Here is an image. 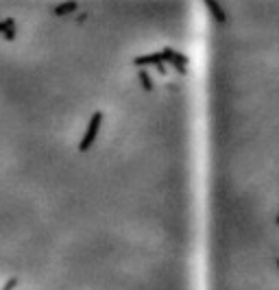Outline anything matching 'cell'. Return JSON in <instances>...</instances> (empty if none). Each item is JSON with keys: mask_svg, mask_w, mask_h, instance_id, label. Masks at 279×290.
Masks as SVG:
<instances>
[{"mask_svg": "<svg viewBox=\"0 0 279 290\" xmlns=\"http://www.w3.org/2000/svg\"><path fill=\"white\" fill-rule=\"evenodd\" d=\"M164 59L159 52H149V55H142V57H133L131 59V63L133 65H159Z\"/></svg>", "mask_w": 279, "mask_h": 290, "instance_id": "obj_2", "label": "cell"}, {"mask_svg": "<svg viewBox=\"0 0 279 290\" xmlns=\"http://www.w3.org/2000/svg\"><path fill=\"white\" fill-rule=\"evenodd\" d=\"M75 9H79V0H70V3L59 5L57 9H55V13H57V16H61V18H65L70 11H75Z\"/></svg>", "mask_w": 279, "mask_h": 290, "instance_id": "obj_3", "label": "cell"}, {"mask_svg": "<svg viewBox=\"0 0 279 290\" xmlns=\"http://www.w3.org/2000/svg\"><path fill=\"white\" fill-rule=\"evenodd\" d=\"M275 262H277V268H279V258H277V260H275Z\"/></svg>", "mask_w": 279, "mask_h": 290, "instance_id": "obj_7", "label": "cell"}, {"mask_svg": "<svg viewBox=\"0 0 279 290\" xmlns=\"http://www.w3.org/2000/svg\"><path fill=\"white\" fill-rule=\"evenodd\" d=\"M101 124H103V111H94L88 122V129H85V135L81 137V142H79V151H81V153H88L90 147L94 144L98 131H101Z\"/></svg>", "mask_w": 279, "mask_h": 290, "instance_id": "obj_1", "label": "cell"}, {"mask_svg": "<svg viewBox=\"0 0 279 290\" xmlns=\"http://www.w3.org/2000/svg\"><path fill=\"white\" fill-rule=\"evenodd\" d=\"M157 72H159V75H166L168 70H166V65H164V63H159V65H157Z\"/></svg>", "mask_w": 279, "mask_h": 290, "instance_id": "obj_5", "label": "cell"}, {"mask_svg": "<svg viewBox=\"0 0 279 290\" xmlns=\"http://www.w3.org/2000/svg\"><path fill=\"white\" fill-rule=\"evenodd\" d=\"M275 223H277V225H279V214H277V221H275Z\"/></svg>", "mask_w": 279, "mask_h": 290, "instance_id": "obj_6", "label": "cell"}, {"mask_svg": "<svg viewBox=\"0 0 279 290\" xmlns=\"http://www.w3.org/2000/svg\"><path fill=\"white\" fill-rule=\"evenodd\" d=\"M137 79H140V83H142L146 90H153V88H155V85H153V79L149 77V72H146V70H140V72H137Z\"/></svg>", "mask_w": 279, "mask_h": 290, "instance_id": "obj_4", "label": "cell"}]
</instances>
